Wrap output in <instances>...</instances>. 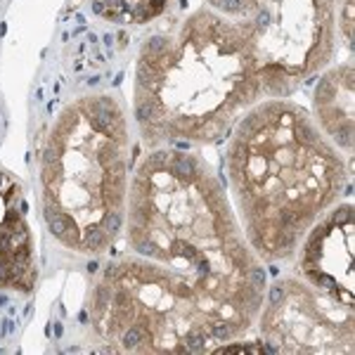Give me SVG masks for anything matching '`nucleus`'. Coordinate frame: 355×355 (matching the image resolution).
<instances>
[{"instance_id": "nucleus-7", "label": "nucleus", "mask_w": 355, "mask_h": 355, "mask_svg": "<svg viewBox=\"0 0 355 355\" xmlns=\"http://www.w3.org/2000/svg\"><path fill=\"white\" fill-rule=\"evenodd\" d=\"M341 31H343V38L350 45L353 43V0H343L341 3Z\"/></svg>"}, {"instance_id": "nucleus-5", "label": "nucleus", "mask_w": 355, "mask_h": 355, "mask_svg": "<svg viewBox=\"0 0 355 355\" xmlns=\"http://www.w3.org/2000/svg\"><path fill=\"white\" fill-rule=\"evenodd\" d=\"M107 242H109V237L104 234V230H102L99 225H92V227H88L85 234H83L81 249H83V251H92V254H95V251H99Z\"/></svg>"}, {"instance_id": "nucleus-6", "label": "nucleus", "mask_w": 355, "mask_h": 355, "mask_svg": "<svg viewBox=\"0 0 355 355\" xmlns=\"http://www.w3.org/2000/svg\"><path fill=\"white\" fill-rule=\"evenodd\" d=\"M121 223H124V215H121L119 208H114V211H107V213H104L99 227L104 230V234H107L109 240H114L116 234H119V230H121Z\"/></svg>"}, {"instance_id": "nucleus-1", "label": "nucleus", "mask_w": 355, "mask_h": 355, "mask_svg": "<svg viewBox=\"0 0 355 355\" xmlns=\"http://www.w3.org/2000/svg\"><path fill=\"white\" fill-rule=\"evenodd\" d=\"M225 168L258 256L296 254L310 225L336 204L346 166L303 107L268 99L240 121Z\"/></svg>"}, {"instance_id": "nucleus-9", "label": "nucleus", "mask_w": 355, "mask_h": 355, "mask_svg": "<svg viewBox=\"0 0 355 355\" xmlns=\"http://www.w3.org/2000/svg\"><path fill=\"white\" fill-rule=\"evenodd\" d=\"M8 303V296H0V306H5Z\"/></svg>"}, {"instance_id": "nucleus-4", "label": "nucleus", "mask_w": 355, "mask_h": 355, "mask_svg": "<svg viewBox=\"0 0 355 355\" xmlns=\"http://www.w3.org/2000/svg\"><path fill=\"white\" fill-rule=\"evenodd\" d=\"M315 111L324 133L346 152L353 149V64L331 69L315 90Z\"/></svg>"}, {"instance_id": "nucleus-3", "label": "nucleus", "mask_w": 355, "mask_h": 355, "mask_svg": "<svg viewBox=\"0 0 355 355\" xmlns=\"http://www.w3.org/2000/svg\"><path fill=\"white\" fill-rule=\"evenodd\" d=\"M301 275L306 284H313L317 294L353 308V206L334 208L310 234L301 256Z\"/></svg>"}, {"instance_id": "nucleus-2", "label": "nucleus", "mask_w": 355, "mask_h": 355, "mask_svg": "<svg viewBox=\"0 0 355 355\" xmlns=\"http://www.w3.org/2000/svg\"><path fill=\"white\" fill-rule=\"evenodd\" d=\"M249 24L265 95H291L334 55V0H261Z\"/></svg>"}, {"instance_id": "nucleus-8", "label": "nucleus", "mask_w": 355, "mask_h": 355, "mask_svg": "<svg viewBox=\"0 0 355 355\" xmlns=\"http://www.w3.org/2000/svg\"><path fill=\"white\" fill-rule=\"evenodd\" d=\"M55 336H57V339L62 336V324H59V322H57V327H55Z\"/></svg>"}, {"instance_id": "nucleus-10", "label": "nucleus", "mask_w": 355, "mask_h": 355, "mask_svg": "<svg viewBox=\"0 0 355 355\" xmlns=\"http://www.w3.org/2000/svg\"><path fill=\"white\" fill-rule=\"evenodd\" d=\"M0 182H3V173H0Z\"/></svg>"}]
</instances>
